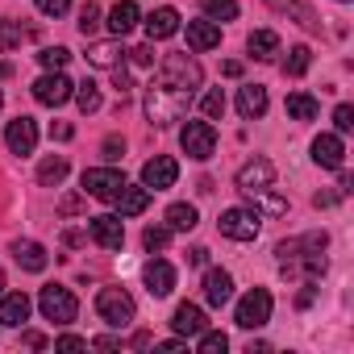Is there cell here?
Here are the masks:
<instances>
[{
	"instance_id": "6da1fadb",
	"label": "cell",
	"mask_w": 354,
	"mask_h": 354,
	"mask_svg": "<svg viewBox=\"0 0 354 354\" xmlns=\"http://www.w3.org/2000/svg\"><path fill=\"white\" fill-rule=\"evenodd\" d=\"M188 104H192V92H184V88H171V84H162V80L146 88V117H150V125H158V129L184 121Z\"/></svg>"
},
{
	"instance_id": "7a4b0ae2",
	"label": "cell",
	"mask_w": 354,
	"mask_h": 354,
	"mask_svg": "<svg viewBox=\"0 0 354 354\" xmlns=\"http://www.w3.org/2000/svg\"><path fill=\"white\" fill-rule=\"evenodd\" d=\"M96 313H100V321L104 325H129L133 321V296L125 292V288H100V296H96Z\"/></svg>"
},
{
	"instance_id": "3957f363",
	"label": "cell",
	"mask_w": 354,
	"mask_h": 354,
	"mask_svg": "<svg viewBox=\"0 0 354 354\" xmlns=\"http://www.w3.org/2000/svg\"><path fill=\"white\" fill-rule=\"evenodd\" d=\"M158 80H162V84H171V88L196 92V88H201V63H196L192 55H167V59H162Z\"/></svg>"
},
{
	"instance_id": "277c9868",
	"label": "cell",
	"mask_w": 354,
	"mask_h": 354,
	"mask_svg": "<svg viewBox=\"0 0 354 354\" xmlns=\"http://www.w3.org/2000/svg\"><path fill=\"white\" fill-rule=\"evenodd\" d=\"M180 146H184L188 158L205 162V158H213V150H217V129H213L209 121H188V125L180 129Z\"/></svg>"
},
{
	"instance_id": "5b68a950",
	"label": "cell",
	"mask_w": 354,
	"mask_h": 354,
	"mask_svg": "<svg viewBox=\"0 0 354 354\" xmlns=\"http://www.w3.org/2000/svg\"><path fill=\"white\" fill-rule=\"evenodd\" d=\"M38 308H42V317H46V321H55V325H71V321H75V313H80L75 296H71L67 288H59V283L42 288V296H38Z\"/></svg>"
},
{
	"instance_id": "8992f818",
	"label": "cell",
	"mask_w": 354,
	"mask_h": 354,
	"mask_svg": "<svg viewBox=\"0 0 354 354\" xmlns=\"http://www.w3.org/2000/svg\"><path fill=\"white\" fill-rule=\"evenodd\" d=\"M217 225H221V234L234 238V242H254L259 230H263V217H259V209H225Z\"/></svg>"
},
{
	"instance_id": "52a82bcc",
	"label": "cell",
	"mask_w": 354,
	"mask_h": 354,
	"mask_svg": "<svg viewBox=\"0 0 354 354\" xmlns=\"http://www.w3.org/2000/svg\"><path fill=\"white\" fill-rule=\"evenodd\" d=\"M271 308H275L271 292H267V288H250V292L238 300V325H242V329H259V325L271 321Z\"/></svg>"
},
{
	"instance_id": "ba28073f",
	"label": "cell",
	"mask_w": 354,
	"mask_h": 354,
	"mask_svg": "<svg viewBox=\"0 0 354 354\" xmlns=\"http://www.w3.org/2000/svg\"><path fill=\"white\" fill-rule=\"evenodd\" d=\"M121 188H125V175L113 171V167H92V171H84V192L96 196V201H109V205H113Z\"/></svg>"
},
{
	"instance_id": "9c48e42d",
	"label": "cell",
	"mask_w": 354,
	"mask_h": 354,
	"mask_svg": "<svg viewBox=\"0 0 354 354\" xmlns=\"http://www.w3.org/2000/svg\"><path fill=\"white\" fill-rule=\"evenodd\" d=\"M275 184V162L271 158H250L242 171H238V192H246V196H259V192H267Z\"/></svg>"
},
{
	"instance_id": "30bf717a",
	"label": "cell",
	"mask_w": 354,
	"mask_h": 354,
	"mask_svg": "<svg viewBox=\"0 0 354 354\" xmlns=\"http://www.w3.org/2000/svg\"><path fill=\"white\" fill-rule=\"evenodd\" d=\"M71 92H75V84H71L63 71H46V75L34 84V100H38V104H46V109L67 104V100H71Z\"/></svg>"
},
{
	"instance_id": "8fae6325",
	"label": "cell",
	"mask_w": 354,
	"mask_h": 354,
	"mask_svg": "<svg viewBox=\"0 0 354 354\" xmlns=\"http://www.w3.org/2000/svg\"><path fill=\"white\" fill-rule=\"evenodd\" d=\"M175 180H180V162L167 158V154H154L146 167H142V184L150 192H162V188H175Z\"/></svg>"
},
{
	"instance_id": "7c38bea8",
	"label": "cell",
	"mask_w": 354,
	"mask_h": 354,
	"mask_svg": "<svg viewBox=\"0 0 354 354\" xmlns=\"http://www.w3.org/2000/svg\"><path fill=\"white\" fill-rule=\"evenodd\" d=\"M5 142H9L13 154H34V146H38V125H34V117H13L9 129H5Z\"/></svg>"
},
{
	"instance_id": "4fadbf2b",
	"label": "cell",
	"mask_w": 354,
	"mask_h": 354,
	"mask_svg": "<svg viewBox=\"0 0 354 354\" xmlns=\"http://www.w3.org/2000/svg\"><path fill=\"white\" fill-rule=\"evenodd\" d=\"M88 234H92V242H100L104 250H121V242H125V225H121V217H113V213L92 217V221H88Z\"/></svg>"
},
{
	"instance_id": "5bb4252c",
	"label": "cell",
	"mask_w": 354,
	"mask_h": 354,
	"mask_svg": "<svg viewBox=\"0 0 354 354\" xmlns=\"http://www.w3.org/2000/svg\"><path fill=\"white\" fill-rule=\"evenodd\" d=\"M342 158H346V146L337 133H321L313 138V162L325 167V171H342Z\"/></svg>"
},
{
	"instance_id": "9a60e30c",
	"label": "cell",
	"mask_w": 354,
	"mask_h": 354,
	"mask_svg": "<svg viewBox=\"0 0 354 354\" xmlns=\"http://www.w3.org/2000/svg\"><path fill=\"white\" fill-rule=\"evenodd\" d=\"M142 279H146L150 296H171V288H175V267H171L167 259H150V263L142 267Z\"/></svg>"
},
{
	"instance_id": "2e32d148",
	"label": "cell",
	"mask_w": 354,
	"mask_h": 354,
	"mask_svg": "<svg viewBox=\"0 0 354 354\" xmlns=\"http://www.w3.org/2000/svg\"><path fill=\"white\" fill-rule=\"evenodd\" d=\"M30 321V296L26 292H0V325H13V329H21Z\"/></svg>"
},
{
	"instance_id": "e0dca14e",
	"label": "cell",
	"mask_w": 354,
	"mask_h": 354,
	"mask_svg": "<svg viewBox=\"0 0 354 354\" xmlns=\"http://www.w3.org/2000/svg\"><path fill=\"white\" fill-rule=\"evenodd\" d=\"M171 325H175V333H180V337H196L201 329H209V321H205V308L201 304H180V308H175V317H171Z\"/></svg>"
},
{
	"instance_id": "ac0fdd59",
	"label": "cell",
	"mask_w": 354,
	"mask_h": 354,
	"mask_svg": "<svg viewBox=\"0 0 354 354\" xmlns=\"http://www.w3.org/2000/svg\"><path fill=\"white\" fill-rule=\"evenodd\" d=\"M230 296H234V279H230V271H221V267L205 271V300H209L213 308H221V304H230Z\"/></svg>"
},
{
	"instance_id": "d6986e66",
	"label": "cell",
	"mask_w": 354,
	"mask_h": 354,
	"mask_svg": "<svg viewBox=\"0 0 354 354\" xmlns=\"http://www.w3.org/2000/svg\"><path fill=\"white\" fill-rule=\"evenodd\" d=\"M146 34H150V42H162V38H171V34H180V13L175 9H154L150 17H146Z\"/></svg>"
},
{
	"instance_id": "ffe728a7",
	"label": "cell",
	"mask_w": 354,
	"mask_h": 354,
	"mask_svg": "<svg viewBox=\"0 0 354 354\" xmlns=\"http://www.w3.org/2000/svg\"><path fill=\"white\" fill-rule=\"evenodd\" d=\"M188 46L192 50H213V46H221V26L217 21H188Z\"/></svg>"
},
{
	"instance_id": "44dd1931",
	"label": "cell",
	"mask_w": 354,
	"mask_h": 354,
	"mask_svg": "<svg viewBox=\"0 0 354 354\" xmlns=\"http://www.w3.org/2000/svg\"><path fill=\"white\" fill-rule=\"evenodd\" d=\"M238 113H242L246 121L263 117V113H267V88H263V84H246V88L238 92Z\"/></svg>"
},
{
	"instance_id": "7402d4cb",
	"label": "cell",
	"mask_w": 354,
	"mask_h": 354,
	"mask_svg": "<svg viewBox=\"0 0 354 354\" xmlns=\"http://www.w3.org/2000/svg\"><path fill=\"white\" fill-rule=\"evenodd\" d=\"M121 59H125L121 42H92V46H88V63H92V67H100V71L121 67Z\"/></svg>"
},
{
	"instance_id": "603a6c76",
	"label": "cell",
	"mask_w": 354,
	"mask_h": 354,
	"mask_svg": "<svg viewBox=\"0 0 354 354\" xmlns=\"http://www.w3.org/2000/svg\"><path fill=\"white\" fill-rule=\"evenodd\" d=\"M113 205L121 209V217H138V213H146V205H150V188H146V184H142V188H129V184H125Z\"/></svg>"
},
{
	"instance_id": "cb8c5ba5",
	"label": "cell",
	"mask_w": 354,
	"mask_h": 354,
	"mask_svg": "<svg viewBox=\"0 0 354 354\" xmlns=\"http://www.w3.org/2000/svg\"><path fill=\"white\" fill-rule=\"evenodd\" d=\"M133 26H138V5H133V0H117L113 13H109V30H113V38H125Z\"/></svg>"
},
{
	"instance_id": "d4e9b609",
	"label": "cell",
	"mask_w": 354,
	"mask_h": 354,
	"mask_svg": "<svg viewBox=\"0 0 354 354\" xmlns=\"http://www.w3.org/2000/svg\"><path fill=\"white\" fill-rule=\"evenodd\" d=\"M246 46H250L254 59H275V55H279V34H275V30H254V34L246 38Z\"/></svg>"
},
{
	"instance_id": "484cf974",
	"label": "cell",
	"mask_w": 354,
	"mask_h": 354,
	"mask_svg": "<svg viewBox=\"0 0 354 354\" xmlns=\"http://www.w3.org/2000/svg\"><path fill=\"white\" fill-rule=\"evenodd\" d=\"M283 109H288V117H292V121H317V113H321V104H317L308 92H292Z\"/></svg>"
},
{
	"instance_id": "4316f807",
	"label": "cell",
	"mask_w": 354,
	"mask_h": 354,
	"mask_svg": "<svg viewBox=\"0 0 354 354\" xmlns=\"http://www.w3.org/2000/svg\"><path fill=\"white\" fill-rule=\"evenodd\" d=\"M13 259L26 267V271H46V250L38 242H13Z\"/></svg>"
},
{
	"instance_id": "83f0119b",
	"label": "cell",
	"mask_w": 354,
	"mask_h": 354,
	"mask_svg": "<svg viewBox=\"0 0 354 354\" xmlns=\"http://www.w3.org/2000/svg\"><path fill=\"white\" fill-rule=\"evenodd\" d=\"M67 180V158L63 154H55V158H46L42 167H38V184L42 188H55V184H63Z\"/></svg>"
},
{
	"instance_id": "f1b7e54d",
	"label": "cell",
	"mask_w": 354,
	"mask_h": 354,
	"mask_svg": "<svg viewBox=\"0 0 354 354\" xmlns=\"http://www.w3.org/2000/svg\"><path fill=\"white\" fill-rule=\"evenodd\" d=\"M30 38H34L30 26H21V21H0V50H13V46H21Z\"/></svg>"
},
{
	"instance_id": "f546056e",
	"label": "cell",
	"mask_w": 354,
	"mask_h": 354,
	"mask_svg": "<svg viewBox=\"0 0 354 354\" xmlns=\"http://www.w3.org/2000/svg\"><path fill=\"white\" fill-rule=\"evenodd\" d=\"M167 230H196V209L192 205H171L167 209Z\"/></svg>"
},
{
	"instance_id": "4dcf8cb0",
	"label": "cell",
	"mask_w": 354,
	"mask_h": 354,
	"mask_svg": "<svg viewBox=\"0 0 354 354\" xmlns=\"http://www.w3.org/2000/svg\"><path fill=\"white\" fill-rule=\"evenodd\" d=\"M75 104H80V113H96L100 109V88L92 84V80H84V84H75Z\"/></svg>"
},
{
	"instance_id": "1f68e13d",
	"label": "cell",
	"mask_w": 354,
	"mask_h": 354,
	"mask_svg": "<svg viewBox=\"0 0 354 354\" xmlns=\"http://www.w3.org/2000/svg\"><path fill=\"white\" fill-rule=\"evenodd\" d=\"M308 63H313V50H308V46H292V50H288V63H283V71H288L292 80H300V75L308 71Z\"/></svg>"
},
{
	"instance_id": "d6a6232c",
	"label": "cell",
	"mask_w": 354,
	"mask_h": 354,
	"mask_svg": "<svg viewBox=\"0 0 354 354\" xmlns=\"http://www.w3.org/2000/svg\"><path fill=\"white\" fill-rule=\"evenodd\" d=\"M209 21H234L238 17V0H205Z\"/></svg>"
},
{
	"instance_id": "836d02e7",
	"label": "cell",
	"mask_w": 354,
	"mask_h": 354,
	"mask_svg": "<svg viewBox=\"0 0 354 354\" xmlns=\"http://www.w3.org/2000/svg\"><path fill=\"white\" fill-rule=\"evenodd\" d=\"M196 337H201V354H225L230 350V337L217 333V329H201Z\"/></svg>"
},
{
	"instance_id": "e575fe53",
	"label": "cell",
	"mask_w": 354,
	"mask_h": 354,
	"mask_svg": "<svg viewBox=\"0 0 354 354\" xmlns=\"http://www.w3.org/2000/svg\"><path fill=\"white\" fill-rule=\"evenodd\" d=\"M67 59H71V50H67V46H46V50L38 55V63H42L46 71H63V67H67Z\"/></svg>"
},
{
	"instance_id": "d590c367",
	"label": "cell",
	"mask_w": 354,
	"mask_h": 354,
	"mask_svg": "<svg viewBox=\"0 0 354 354\" xmlns=\"http://www.w3.org/2000/svg\"><path fill=\"white\" fill-rule=\"evenodd\" d=\"M201 109H205V117H209V121L225 117V92H221V88H209V92H205V100H201Z\"/></svg>"
},
{
	"instance_id": "8d00e7d4",
	"label": "cell",
	"mask_w": 354,
	"mask_h": 354,
	"mask_svg": "<svg viewBox=\"0 0 354 354\" xmlns=\"http://www.w3.org/2000/svg\"><path fill=\"white\" fill-rule=\"evenodd\" d=\"M271 5L279 9V13H296L300 17V26H308V30H317V21H313V13L300 5V0H271Z\"/></svg>"
},
{
	"instance_id": "74e56055",
	"label": "cell",
	"mask_w": 354,
	"mask_h": 354,
	"mask_svg": "<svg viewBox=\"0 0 354 354\" xmlns=\"http://www.w3.org/2000/svg\"><path fill=\"white\" fill-rule=\"evenodd\" d=\"M96 30H100V9H96V5H84V9H80V34L88 38V34H96Z\"/></svg>"
},
{
	"instance_id": "f35d334b",
	"label": "cell",
	"mask_w": 354,
	"mask_h": 354,
	"mask_svg": "<svg viewBox=\"0 0 354 354\" xmlns=\"http://www.w3.org/2000/svg\"><path fill=\"white\" fill-rule=\"evenodd\" d=\"M167 242H171V230H162V225H150V230L142 234V246H146V250H162Z\"/></svg>"
},
{
	"instance_id": "ab89813d",
	"label": "cell",
	"mask_w": 354,
	"mask_h": 354,
	"mask_svg": "<svg viewBox=\"0 0 354 354\" xmlns=\"http://www.w3.org/2000/svg\"><path fill=\"white\" fill-rule=\"evenodd\" d=\"M333 125H337V133H350L354 129V109L350 104H337L333 109Z\"/></svg>"
},
{
	"instance_id": "60d3db41",
	"label": "cell",
	"mask_w": 354,
	"mask_h": 354,
	"mask_svg": "<svg viewBox=\"0 0 354 354\" xmlns=\"http://www.w3.org/2000/svg\"><path fill=\"white\" fill-rule=\"evenodd\" d=\"M38 9H42L46 17H63V13L71 9V0H38Z\"/></svg>"
},
{
	"instance_id": "b9f144b4",
	"label": "cell",
	"mask_w": 354,
	"mask_h": 354,
	"mask_svg": "<svg viewBox=\"0 0 354 354\" xmlns=\"http://www.w3.org/2000/svg\"><path fill=\"white\" fill-rule=\"evenodd\" d=\"M55 350H88V337H75V333H63L55 342Z\"/></svg>"
},
{
	"instance_id": "7bdbcfd3",
	"label": "cell",
	"mask_w": 354,
	"mask_h": 354,
	"mask_svg": "<svg viewBox=\"0 0 354 354\" xmlns=\"http://www.w3.org/2000/svg\"><path fill=\"white\" fill-rule=\"evenodd\" d=\"M129 59H133V67H150L154 63V50L150 46H138V50H129Z\"/></svg>"
},
{
	"instance_id": "ee69618b",
	"label": "cell",
	"mask_w": 354,
	"mask_h": 354,
	"mask_svg": "<svg viewBox=\"0 0 354 354\" xmlns=\"http://www.w3.org/2000/svg\"><path fill=\"white\" fill-rule=\"evenodd\" d=\"M50 138H59V142H71V138H75L71 121H55V125H50Z\"/></svg>"
},
{
	"instance_id": "f6af8a7d",
	"label": "cell",
	"mask_w": 354,
	"mask_h": 354,
	"mask_svg": "<svg viewBox=\"0 0 354 354\" xmlns=\"http://www.w3.org/2000/svg\"><path fill=\"white\" fill-rule=\"evenodd\" d=\"M121 150H125L121 138H104V158H121Z\"/></svg>"
},
{
	"instance_id": "bcb514c9",
	"label": "cell",
	"mask_w": 354,
	"mask_h": 354,
	"mask_svg": "<svg viewBox=\"0 0 354 354\" xmlns=\"http://www.w3.org/2000/svg\"><path fill=\"white\" fill-rule=\"evenodd\" d=\"M26 346H30V350H42V346H46V337H42V333H34V329H30V333H26Z\"/></svg>"
},
{
	"instance_id": "7dc6e473",
	"label": "cell",
	"mask_w": 354,
	"mask_h": 354,
	"mask_svg": "<svg viewBox=\"0 0 354 354\" xmlns=\"http://www.w3.org/2000/svg\"><path fill=\"white\" fill-rule=\"evenodd\" d=\"M184 346H188V337H171V342H162V350H167V354H175V350H184Z\"/></svg>"
},
{
	"instance_id": "c3c4849f",
	"label": "cell",
	"mask_w": 354,
	"mask_h": 354,
	"mask_svg": "<svg viewBox=\"0 0 354 354\" xmlns=\"http://www.w3.org/2000/svg\"><path fill=\"white\" fill-rule=\"evenodd\" d=\"M188 259H192V263H196V267H205V263H209V250H205V246H196V250H192V254H188Z\"/></svg>"
},
{
	"instance_id": "681fc988",
	"label": "cell",
	"mask_w": 354,
	"mask_h": 354,
	"mask_svg": "<svg viewBox=\"0 0 354 354\" xmlns=\"http://www.w3.org/2000/svg\"><path fill=\"white\" fill-rule=\"evenodd\" d=\"M92 346H96V350H117V346H121V342H117V337H96V342H92Z\"/></svg>"
},
{
	"instance_id": "f907efd6",
	"label": "cell",
	"mask_w": 354,
	"mask_h": 354,
	"mask_svg": "<svg viewBox=\"0 0 354 354\" xmlns=\"http://www.w3.org/2000/svg\"><path fill=\"white\" fill-rule=\"evenodd\" d=\"M63 242H67V246H80V242H84V234H80V230H67V234H63Z\"/></svg>"
},
{
	"instance_id": "816d5d0a",
	"label": "cell",
	"mask_w": 354,
	"mask_h": 354,
	"mask_svg": "<svg viewBox=\"0 0 354 354\" xmlns=\"http://www.w3.org/2000/svg\"><path fill=\"white\" fill-rule=\"evenodd\" d=\"M221 71H225V75H230V80H238V75H242V63H225V67H221Z\"/></svg>"
},
{
	"instance_id": "f5cc1de1",
	"label": "cell",
	"mask_w": 354,
	"mask_h": 354,
	"mask_svg": "<svg viewBox=\"0 0 354 354\" xmlns=\"http://www.w3.org/2000/svg\"><path fill=\"white\" fill-rule=\"evenodd\" d=\"M0 292H5V271H0Z\"/></svg>"
},
{
	"instance_id": "db71d44e",
	"label": "cell",
	"mask_w": 354,
	"mask_h": 354,
	"mask_svg": "<svg viewBox=\"0 0 354 354\" xmlns=\"http://www.w3.org/2000/svg\"><path fill=\"white\" fill-rule=\"evenodd\" d=\"M0 104H5V92H0Z\"/></svg>"
}]
</instances>
